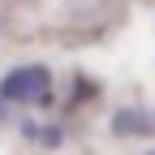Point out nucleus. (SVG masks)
I'll use <instances>...</instances> for the list:
<instances>
[{"label":"nucleus","mask_w":155,"mask_h":155,"mask_svg":"<svg viewBox=\"0 0 155 155\" xmlns=\"http://www.w3.org/2000/svg\"><path fill=\"white\" fill-rule=\"evenodd\" d=\"M0 99L5 104H39V108H48L52 104V73L43 65L13 69L5 82H0Z\"/></svg>","instance_id":"f257e3e1"},{"label":"nucleus","mask_w":155,"mask_h":155,"mask_svg":"<svg viewBox=\"0 0 155 155\" xmlns=\"http://www.w3.org/2000/svg\"><path fill=\"white\" fill-rule=\"evenodd\" d=\"M22 134H26V138H39L43 147H56V142H61V129H56V125H35V121H26Z\"/></svg>","instance_id":"f03ea898"},{"label":"nucleus","mask_w":155,"mask_h":155,"mask_svg":"<svg viewBox=\"0 0 155 155\" xmlns=\"http://www.w3.org/2000/svg\"><path fill=\"white\" fill-rule=\"evenodd\" d=\"M155 125V116H138V112H121L116 116V134H125V129H151Z\"/></svg>","instance_id":"7ed1b4c3"},{"label":"nucleus","mask_w":155,"mask_h":155,"mask_svg":"<svg viewBox=\"0 0 155 155\" xmlns=\"http://www.w3.org/2000/svg\"><path fill=\"white\" fill-rule=\"evenodd\" d=\"M147 155H155V151H147Z\"/></svg>","instance_id":"20e7f679"}]
</instances>
